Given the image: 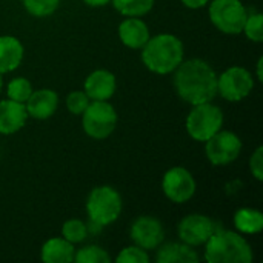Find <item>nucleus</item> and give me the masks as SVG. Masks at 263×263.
<instances>
[{
	"label": "nucleus",
	"instance_id": "22",
	"mask_svg": "<svg viewBox=\"0 0 263 263\" xmlns=\"http://www.w3.org/2000/svg\"><path fill=\"white\" fill-rule=\"evenodd\" d=\"M60 236L63 239H66L68 242H71L72 245L83 243L88 239V236H89L88 223L80 220V219H68L62 225Z\"/></svg>",
	"mask_w": 263,
	"mask_h": 263
},
{
	"label": "nucleus",
	"instance_id": "6",
	"mask_svg": "<svg viewBox=\"0 0 263 263\" xmlns=\"http://www.w3.org/2000/svg\"><path fill=\"white\" fill-rule=\"evenodd\" d=\"M80 117L85 134L92 140L108 139L116 131L119 122L117 111L109 100H91Z\"/></svg>",
	"mask_w": 263,
	"mask_h": 263
},
{
	"label": "nucleus",
	"instance_id": "5",
	"mask_svg": "<svg viewBox=\"0 0 263 263\" xmlns=\"http://www.w3.org/2000/svg\"><path fill=\"white\" fill-rule=\"evenodd\" d=\"M223 123L225 114L222 108L213 102H206L191 106L185 119V129L194 142L205 143L223 128Z\"/></svg>",
	"mask_w": 263,
	"mask_h": 263
},
{
	"label": "nucleus",
	"instance_id": "13",
	"mask_svg": "<svg viewBox=\"0 0 263 263\" xmlns=\"http://www.w3.org/2000/svg\"><path fill=\"white\" fill-rule=\"evenodd\" d=\"M59 103H60V99L54 89L40 88V89H34L31 92V96L25 102V108H26L29 119L48 120L55 114Z\"/></svg>",
	"mask_w": 263,
	"mask_h": 263
},
{
	"label": "nucleus",
	"instance_id": "17",
	"mask_svg": "<svg viewBox=\"0 0 263 263\" xmlns=\"http://www.w3.org/2000/svg\"><path fill=\"white\" fill-rule=\"evenodd\" d=\"M157 263H199L200 256L194 247L183 242H163L156 248Z\"/></svg>",
	"mask_w": 263,
	"mask_h": 263
},
{
	"label": "nucleus",
	"instance_id": "20",
	"mask_svg": "<svg viewBox=\"0 0 263 263\" xmlns=\"http://www.w3.org/2000/svg\"><path fill=\"white\" fill-rule=\"evenodd\" d=\"M233 225L243 236H256L263 231V214L260 210L243 206L233 216Z\"/></svg>",
	"mask_w": 263,
	"mask_h": 263
},
{
	"label": "nucleus",
	"instance_id": "27",
	"mask_svg": "<svg viewBox=\"0 0 263 263\" xmlns=\"http://www.w3.org/2000/svg\"><path fill=\"white\" fill-rule=\"evenodd\" d=\"M151 260L149 251L137 247V245H129L120 250V253L116 257L117 263H148Z\"/></svg>",
	"mask_w": 263,
	"mask_h": 263
},
{
	"label": "nucleus",
	"instance_id": "24",
	"mask_svg": "<svg viewBox=\"0 0 263 263\" xmlns=\"http://www.w3.org/2000/svg\"><path fill=\"white\" fill-rule=\"evenodd\" d=\"M32 91H34L32 83L26 77H22V76L14 77L6 83V97L20 103H25Z\"/></svg>",
	"mask_w": 263,
	"mask_h": 263
},
{
	"label": "nucleus",
	"instance_id": "7",
	"mask_svg": "<svg viewBox=\"0 0 263 263\" xmlns=\"http://www.w3.org/2000/svg\"><path fill=\"white\" fill-rule=\"evenodd\" d=\"M208 17L213 26L227 35L242 34L248 8L242 0H210Z\"/></svg>",
	"mask_w": 263,
	"mask_h": 263
},
{
	"label": "nucleus",
	"instance_id": "12",
	"mask_svg": "<svg viewBox=\"0 0 263 263\" xmlns=\"http://www.w3.org/2000/svg\"><path fill=\"white\" fill-rule=\"evenodd\" d=\"M129 239L134 245L146 251H154L165 242V228L154 216H139L129 227Z\"/></svg>",
	"mask_w": 263,
	"mask_h": 263
},
{
	"label": "nucleus",
	"instance_id": "28",
	"mask_svg": "<svg viewBox=\"0 0 263 263\" xmlns=\"http://www.w3.org/2000/svg\"><path fill=\"white\" fill-rule=\"evenodd\" d=\"M91 99L86 96L83 89H74L66 96V109L72 116H82L83 111L88 108Z\"/></svg>",
	"mask_w": 263,
	"mask_h": 263
},
{
	"label": "nucleus",
	"instance_id": "25",
	"mask_svg": "<svg viewBox=\"0 0 263 263\" xmlns=\"http://www.w3.org/2000/svg\"><path fill=\"white\" fill-rule=\"evenodd\" d=\"M242 34L253 42V43H262L263 42V14L259 11L248 9L247 20L243 23Z\"/></svg>",
	"mask_w": 263,
	"mask_h": 263
},
{
	"label": "nucleus",
	"instance_id": "9",
	"mask_svg": "<svg viewBox=\"0 0 263 263\" xmlns=\"http://www.w3.org/2000/svg\"><path fill=\"white\" fill-rule=\"evenodd\" d=\"M242 139L230 129H220L205 142V156L213 166H228L242 154Z\"/></svg>",
	"mask_w": 263,
	"mask_h": 263
},
{
	"label": "nucleus",
	"instance_id": "32",
	"mask_svg": "<svg viewBox=\"0 0 263 263\" xmlns=\"http://www.w3.org/2000/svg\"><path fill=\"white\" fill-rule=\"evenodd\" d=\"M263 57H259L257 59V63H256V80H259V82H262L263 80Z\"/></svg>",
	"mask_w": 263,
	"mask_h": 263
},
{
	"label": "nucleus",
	"instance_id": "15",
	"mask_svg": "<svg viewBox=\"0 0 263 263\" xmlns=\"http://www.w3.org/2000/svg\"><path fill=\"white\" fill-rule=\"evenodd\" d=\"M25 103L3 99L0 100V136H12L18 133L28 122Z\"/></svg>",
	"mask_w": 263,
	"mask_h": 263
},
{
	"label": "nucleus",
	"instance_id": "21",
	"mask_svg": "<svg viewBox=\"0 0 263 263\" xmlns=\"http://www.w3.org/2000/svg\"><path fill=\"white\" fill-rule=\"evenodd\" d=\"M156 0H111L114 9L123 17H143L153 11Z\"/></svg>",
	"mask_w": 263,
	"mask_h": 263
},
{
	"label": "nucleus",
	"instance_id": "10",
	"mask_svg": "<svg viewBox=\"0 0 263 263\" xmlns=\"http://www.w3.org/2000/svg\"><path fill=\"white\" fill-rule=\"evenodd\" d=\"M162 191L170 202L176 205H183L194 197L197 191V183L188 168L177 165L170 168L163 174Z\"/></svg>",
	"mask_w": 263,
	"mask_h": 263
},
{
	"label": "nucleus",
	"instance_id": "18",
	"mask_svg": "<svg viewBox=\"0 0 263 263\" xmlns=\"http://www.w3.org/2000/svg\"><path fill=\"white\" fill-rule=\"evenodd\" d=\"M25 57V46L15 35H0V74L15 71Z\"/></svg>",
	"mask_w": 263,
	"mask_h": 263
},
{
	"label": "nucleus",
	"instance_id": "11",
	"mask_svg": "<svg viewBox=\"0 0 263 263\" xmlns=\"http://www.w3.org/2000/svg\"><path fill=\"white\" fill-rule=\"evenodd\" d=\"M214 220L200 213H193L185 216L179 225H177V237L180 242L190 245V247H203L206 240L211 237V234L216 231Z\"/></svg>",
	"mask_w": 263,
	"mask_h": 263
},
{
	"label": "nucleus",
	"instance_id": "31",
	"mask_svg": "<svg viewBox=\"0 0 263 263\" xmlns=\"http://www.w3.org/2000/svg\"><path fill=\"white\" fill-rule=\"evenodd\" d=\"M83 3L89 8H103L111 3V0H83Z\"/></svg>",
	"mask_w": 263,
	"mask_h": 263
},
{
	"label": "nucleus",
	"instance_id": "3",
	"mask_svg": "<svg viewBox=\"0 0 263 263\" xmlns=\"http://www.w3.org/2000/svg\"><path fill=\"white\" fill-rule=\"evenodd\" d=\"M203 248L208 263H250L254 259L251 243L237 231L216 228Z\"/></svg>",
	"mask_w": 263,
	"mask_h": 263
},
{
	"label": "nucleus",
	"instance_id": "1",
	"mask_svg": "<svg viewBox=\"0 0 263 263\" xmlns=\"http://www.w3.org/2000/svg\"><path fill=\"white\" fill-rule=\"evenodd\" d=\"M176 94L188 105L213 102L217 96V72L203 59L185 60L173 72Z\"/></svg>",
	"mask_w": 263,
	"mask_h": 263
},
{
	"label": "nucleus",
	"instance_id": "16",
	"mask_svg": "<svg viewBox=\"0 0 263 263\" xmlns=\"http://www.w3.org/2000/svg\"><path fill=\"white\" fill-rule=\"evenodd\" d=\"M117 34L123 46L136 51H140L151 37L149 28L142 17H125L117 28Z\"/></svg>",
	"mask_w": 263,
	"mask_h": 263
},
{
	"label": "nucleus",
	"instance_id": "23",
	"mask_svg": "<svg viewBox=\"0 0 263 263\" xmlns=\"http://www.w3.org/2000/svg\"><path fill=\"white\" fill-rule=\"evenodd\" d=\"M74 262L77 263H109L111 256L109 253L99 247V245H85L79 250H76Z\"/></svg>",
	"mask_w": 263,
	"mask_h": 263
},
{
	"label": "nucleus",
	"instance_id": "2",
	"mask_svg": "<svg viewBox=\"0 0 263 263\" xmlns=\"http://www.w3.org/2000/svg\"><path fill=\"white\" fill-rule=\"evenodd\" d=\"M140 59L143 66L157 76H168L185 59L183 42L170 32H160L151 35L145 46L140 49Z\"/></svg>",
	"mask_w": 263,
	"mask_h": 263
},
{
	"label": "nucleus",
	"instance_id": "8",
	"mask_svg": "<svg viewBox=\"0 0 263 263\" xmlns=\"http://www.w3.org/2000/svg\"><path fill=\"white\" fill-rule=\"evenodd\" d=\"M254 74L245 66L233 65L222 74H217V96L223 100L237 103L245 100L254 89Z\"/></svg>",
	"mask_w": 263,
	"mask_h": 263
},
{
	"label": "nucleus",
	"instance_id": "4",
	"mask_svg": "<svg viewBox=\"0 0 263 263\" xmlns=\"http://www.w3.org/2000/svg\"><path fill=\"white\" fill-rule=\"evenodd\" d=\"M122 210H123L122 196L111 185L94 186L89 191L85 202L88 223H92L102 230L119 220Z\"/></svg>",
	"mask_w": 263,
	"mask_h": 263
},
{
	"label": "nucleus",
	"instance_id": "26",
	"mask_svg": "<svg viewBox=\"0 0 263 263\" xmlns=\"http://www.w3.org/2000/svg\"><path fill=\"white\" fill-rule=\"evenodd\" d=\"M22 5L29 15L35 18H45L59 9L60 0H22Z\"/></svg>",
	"mask_w": 263,
	"mask_h": 263
},
{
	"label": "nucleus",
	"instance_id": "14",
	"mask_svg": "<svg viewBox=\"0 0 263 263\" xmlns=\"http://www.w3.org/2000/svg\"><path fill=\"white\" fill-rule=\"evenodd\" d=\"M83 91L91 100H109L117 91L116 74L103 68L91 71L83 82Z\"/></svg>",
	"mask_w": 263,
	"mask_h": 263
},
{
	"label": "nucleus",
	"instance_id": "30",
	"mask_svg": "<svg viewBox=\"0 0 263 263\" xmlns=\"http://www.w3.org/2000/svg\"><path fill=\"white\" fill-rule=\"evenodd\" d=\"M180 3L188 9H202L210 3V0H180Z\"/></svg>",
	"mask_w": 263,
	"mask_h": 263
},
{
	"label": "nucleus",
	"instance_id": "19",
	"mask_svg": "<svg viewBox=\"0 0 263 263\" xmlns=\"http://www.w3.org/2000/svg\"><path fill=\"white\" fill-rule=\"evenodd\" d=\"M76 256V245L62 236L49 237L40 250V259L45 263H72Z\"/></svg>",
	"mask_w": 263,
	"mask_h": 263
},
{
	"label": "nucleus",
	"instance_id": "33",
	"mask_svg": "<svg viewBox=\"0 0 263 263\" xmlns=\"http://www.w3.org/2000/svg\"><path fill=\"white\" fill-rule=\"evenodd\" d=\"M3 86H5V82H3V74H0V92L3 91Z\"/></svg>",
	"mask_w": 263,
	"mask_h": 263
},
{
	"label": "nucleus",
	"instance_id": "29",
	"mask_svg": "<svg viewBox=\"0 0 263 263\" xmlns=\"http://www.w3.org/2000/svg\"><path fill=\"white\" fill-rule=\"evenodd\" d=\"M250 173L257 180H263V146H257L250 157Z\"/></svg>",
	"mask_w": 263,
	"mask_h": 263
}]
</instances>
